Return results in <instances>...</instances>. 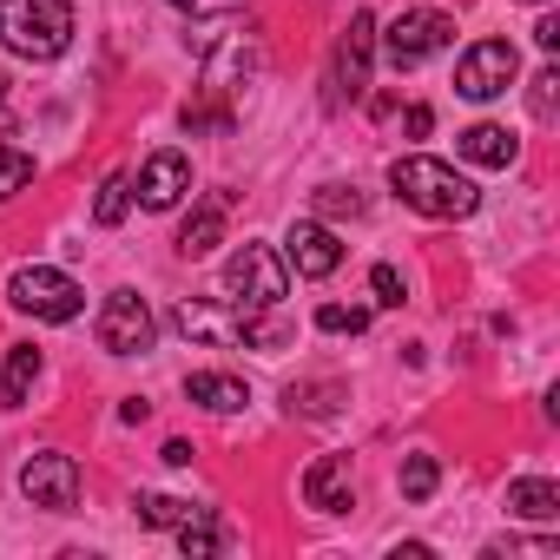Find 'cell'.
I'll use <instances>...</instances> for the list:
<instances>
[{"label":"cell","instance_id":"cell-1","mask_svg":"<svg viewBox=\"0 0 560 560\" xmlns=\"http://www.w3.org/2000/svg\"><path fill=\"white\" fill-rule=\"evenodd\" d=\"M0 47L21 60H60L73 47L67 0H0Z\"/></svg>","mask_w":560,"mask_h":560},{"label":"cell","instance_id":"cell-2","mask_svg":"<svg viewBox=\"0 0 560 560\" xmlns=\"http://www.w3.org/2000/svg\"><path fill=\"white\" fill-rule=\"evenodd\" d=\"M389 185H396V198L416 205L422 218H468V211L481 205V191H475L455 165H442V159H396V165H389Z\"/></svg>","mask_w":560,"mask_h":560},{"label":"cell","instance_id":"cell-3","mask_svg":"<svg viewBox=\"0 0 560 560\" xmlns=\"http://www.w3.org/2000/svg\"><path fill=\"white\" fill-rule=\"evenodd\" d=\"M291 291V277H284V264H277V250L270 244H237L231 250V264H224V304H237V311H270L277 298Z\"/></svg>","mask_w":560,"mask_h":560},{"label":"cell","instance_id":"cell-4","mask_svg":"<svg viewBox=\"0 0 560 560\" xmlns=\"http://www.w3.org/2000/svg\"><path fill=\"white\" fill-rule=\"evenodd\" d=\"M8 298H14V311H27V317H40V324H73V317L86 311V291L73 284L67 270H47V264L14 270Z\"/></svg>","mask_w":560,"mask_h":560},{"label":"cell","instance_id":"cell-5","mask_svg":"<svg viewBox=\"0 0 560 560\" xmlns=\"http://www.w3.org/2000/svg\"><path fill=\"white\" fill-rule=\"evenodd\" d=\"M370 54H376V21L370 14H350L337 54H330V80H324V106H357L363 86H370Z\"/></svg>","mask_w":560,"mask_h":560},{"label":"cell","instance_id":"cell-6","mask_svg":"<svg viewBox=\"0 0 560 560\" xmlns=\"http://www.w3.org/2000/svg\"><path fill=\"white\" fill-rule=\"evenodd\" d=\"M448 40H455V21H448L442 8H409V14H396V21H389L383 54H389V67L402 73V67H422L429 54H442Z\"/></svg>","mask_w":560,"mask_h":560},{"label":"cell","instance_id":"cell-7","mask_svg":"<svg viewBox=\"0 0 560 560\" xmlns=\"http://www.w3.org/2000/svg\"><path fill=\"white\" fill-rule=\"evenodd\" d=\"M514 73H521L514 47H508V40H481V47L462 54V67H455V93H462V100H501V93L514 86Z\"/></svg>","mask_w":560,"mask_h":560},{"label":"cell","instance_id":"cell-8","mask_svg":"<svg viewBox=\"0 0 560 560\" xmlns=\"http://www.w3.org/2000/svg\"><path fill=\"white\" fill-rule=\"evenodd\" d=\"M100 350L113 357H145L152 350V311L139 291H113L106 311H100Z\"/></svg>","mask_w":560,"mask_h":560},{"label":"cell","instance_id":"cell-9","mask_svg":"<svg viewBox=\"0 0 560 560\" xmlns=\"http://www.w3.org/2000/svg\"><path fill=\"white\" fill-rule=\"evenodd\" d=\"M21 488H27L34 508L67 514V508H80V462H73V455H54V448H47V455H27Z\"/></svg>","mask_w":560,"mask_h":560},{"label":"cell","instance_id":"cell-10","mask_svg":"<svg viewBox=\"0 0 560 560\" xmlns=\"http://www.w3.org/2000/svg\"><path fill=\"white\" fill-rule=\"evenodd\" d=\"M172 324H178L185 337H198V343H244L250 311H237V304H211V298H185V304L172 311Z\"/></svg>","mask_w":560,"mask_h":560},{"label":"cell","instance_id":"cell-11","mask_svg":"<svg viewBox=\"0 0 560 560\" xmlns=\"http://www.w3.org/2000/svg\"><path fill=\"white\" fill-rule=\"evenodd\" d=\"M185 191H191V159L185 152H152L145 172H139V205L145 211H172Z\"/></svg>","mask_w":560,"mask_h":560},{"label":"cell","instance_id":"cell-12","mask_svg":"<svg viewBox=\"0 0 560 560\" xmlns=\"http://www.w3.org/2000/svg\"><path fill=\"white\" fill-rule=\"evenodd\" d=\"M291 264L304 270V277H330L337 264H343V244H337V231L330 224H291Z\"/></svg>","mask_w":560,"mask_h":560},{"label":"cell","instance_id":"cell-13","mask_svg":"<svg viewBox=\"0 0 560 560\" xmlns=\"http://www.w3.org/2000/svg\"><path fill=\"white\" fill-rule=\"evenodd\" d=\"M224 224H231V198L224 191H211L191 218H185V231H178V250L185 257H211L218 244H224Z\"/></svg>","mask_w":560,"mask_h":560},{"label":"cell","instance_id":"cell-14","mask_svg":"<svg viewBox=\"0 0 560 560\" xmlns=\"http://www.w3.org/2000/svg\"><path fill=\"white\" fill-rule=\"evenodd\" d=\"M304 501H311L317 514L350 508V455H324V462H311V475H304Z\"/></svg>","mask_w":560,"mask_h":560},{"label":"cell","instance_id":"cell-15","mask_svg":"<svg viewBox=\"0 0 560 560\" xmlns=\"http://www.w3.org/2000/svg\"><path fill=\"white\" fill-rule=\"evenodd\" d=\"M185 396H191L198 409H211V416H237V409L250 402V389H244L237 376H218V370H198V376H185Z\"/></svg>","mask_w":560,"mask_h":560},{"label":"cell","instance_id":"cell-16","mask_svg":"<svg viewBox=\"0 0 560 560\" xmlns=\"http://www.w3.org/2000/svg\"><path fill=\"white\" fill-rule=\"evenodd\" d=\"M455 145H462V159H468V165H494V172H501V165H514V152H521V139H514L508 126H468Z\"/></svg>","mask_w":560,"mask_h":560},{"label":"cell","instance_id":"cell-17","mask_svg":"<svg viewBox=\"0 0 560 560\" xmlns=\"http://www.w3.org/2000/svg\"><path fill=\"white\" fill-rule=\"evenodd\" d=\"M34 376H40V350L34 343H14L8 357H0V409H21L27 389H34Z\"/></svg>","mask_w":560,"mask_h":560},{"label":"cell","instance_id":"cell-18","mask_svg":"<svg viewBox=\"0 0 560 560\" xmlns=\"http://www.w3.org/2000/svg\"><path fill=\"white\" fill-rule=\"evenodd\" d=\"M508 514H521V521H553V514H560V488L540 481V475H527V481L508 488Z\"/></svg>","mask_w":560,"mask_h":560},{"label":"cell","instance_id":"cell-19","mask_svg":"<svg viewBox=\"0 0 560 560\" xmlns=\"http://www.w3.org/2000/svg\"><path fill=\"white\" fill-rule=\"evenodd\" d=\"M198 508L191 501H178V494H139V521L145 527H185Z\"/></svg>","mask_w":560,"mask_h":560},{"label":"cell","instance_id":"cell-20","mask_svg":"<svg viewBox=\"0 0 560 560\" xmlns=\"http://www.w3.org/2000/svg\"><path fill=\"white\" fill-rule=\"evenodd\" d=\"M27 185H34V152L0 145V198H14V191H27Z\"/></svg>","mask_w":560,"mask_h":560},{"label":"cell","instance_id":"cell-21","mask_svg":"<svg viewBox=\"0 0 560 560\" xmlns=\"http://www.w3.org/2000/svg\"><path fill=\"white\" fill-rule=\"evenodd\" d=\"M126 205H132V178H126V172H113V178L100 185V198H93V218H100V224H119V218H126Z\"/></svg>","mask_w":560,"mask_h":560},{"label":"cell","instance_id":"cell-22","mask_svg":"<svg viewBox=\"0 0 560 560\" xmlns=\"http://www.w3.org/2000/svg\"><path fill=\"white\" fill-rule=\"evenodd\" d=\"M435 481H442L435 455H409V462H402V494H409V501H429V494H435Z\"/></svg>","mask_w":560,"mask_h":560},{"label":"cell","instance_id":"cell-23","mask_svg":"<svg viewBox=\"0 0 560 560\" xmlns=\"http://www.w3.org/2000/svg\"><path fill=\"white\" fill-rule=\"evenodd\" d=\"M337 402H343L337 383H304V389H291V409H304V416H337Z\"/></svg>","mask_w":560,"mask_h":560},{"label":"cell","instance_id":"cell-24","mask_svg":"<svg viewBox=\"0 0 560 560\" xmlns=\"http://www.w3.org/2000/svg\"><path fill=\"white\" fill-rule=\"evenodd\" d=\"M218 540H224V534H218V521H211L205 508L178 527V547H185V553H218Z\"/></svg>","mask_w":560,"mask_h":560},{"label":"cell","instance_id":"cell-25","mask_svg":"<svg viewBox=\"0 0 560 560\" xmlns=\"http://www.w3.org/2000/svg\"><path fill=\"white\" fill-rule=\"evenodd\" d=\"M317 211L324 218H363V191L357 185H324L317 191Z\"/></svg>","mask_w":560,"mask_h":560},{"label":"cell","instance_id":"cell-26","mask_svg":"<svg viewBox=\"0 0 560 560\" xmlns=\"http://www.w3.org/2000/svg\"><path fill=\"white\" fill-rule=\"evenodd\" d=\"M363 324H370V311H350V304H324L317 311V330H330V337H363Z\"/></svg>","mask_w":560,"mask_h":560},{"label":"cell","instance_id":"cell-27","mask_svg":"<svg viewBox=\"0 0 560 560\" xmlns=\"http://www.w3.org/2000/svg\"><path fill=\"white\" fill-rule=\"evenodd\" d=\"M370 284H376V304H402V277H396V264H376Z\"/></svg>","mask_w":560,"mask_h":560},{"label":"cell","instance_id":"cell-28","mask_svg":"<svg viewBox=\"0 0 560 560\" xmlns=\"http://www.w3.org/2000/svg\"><path fill=\"white\" fill-rule=\"evenodd\" d=\"M553 86H560V73L547 67V73H534V119H553Z\"/></svg>","mask_w":560,"mask_h":560},{"label":"cell","instance_id":"cell-29","mask_svg":"<svg viewBox=\"0 0 560 560\" xmlns=\"http://www.w3.org/2000/svg\"><path fill=\"white\" fill-rule=\"evenodd\" d=\"M534 40H540V47L553 54V47H560V21H553V14H540V27H534Z\"/></svg>","mask_w":560,"mask_h":560},{"label":"cell","instance_id":"cell-30","mask_svg":"<svg viewBox=\"0 0 560 560\" xmlns=\"http://www.w3.org/2000/svg\"><path fill=\"white\" fill-rule=\"evenodd\" d=\"M402 126H409V139H422V132L435 126V113H429V106H409V119H402Z\"/></svg>","mask_w":560,"mask_h":560},{"label":"cell","instance_id":"cell-31","mask_svg":"<svg viewBox=\"0 0 560 560\" xmlns=\"http://www.w3.org/2000/svg\"><path fill=\"white\" fill-rule=\"evenodd\" d=\"M14 119V106H8V80H0V126H8Z\"/></svg>","mask_w":560,"mask_h":560},{"label":"cell","instance_id":"cell-32","mask_svg":"<svg viewBox=\"0 0 560 560\" xmlns=\"http://www.w3.org/2000/svg\"><path fill=\"white\" fill-rule=\"evenodd\" d=\"M172 8H198V0H172Z\"/></svg>","mask_w":560,"mask_h":560},{"label":"cell","instance_id":"cell-33","mask_svg":"<svg viewBox=\"0 0 560 560\" xmlns=\"http://www.w3.org/2000/svg\"><path fill=\"white\" fill-rule=\"evenodd\" d=\"M534 8H547V0H534Z\"/></svg>","mask_w":560,"mask_h":560}]
</instances>
